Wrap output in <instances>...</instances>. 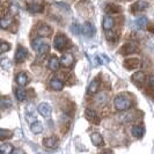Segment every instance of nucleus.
Here are the masks:
<instances>
[{
    "label": "nucleus",
    "instance_id": "1",
    "mask_svg": "<svg viewBox=\"0 0 154 154\" xmlns=\"http://www.w3.org/2000/svg\"><path fill=\"white\" fill-rule=\"evenodd\" d=\"M115 108L118 111H126L131 107V100L125 95H118L115 99Z\"/></svg>",
    "mask_w": 154,
    "mask_h": 154
},
{
    "label": "nucleus",
    "instance_id": "2",
    "mask_svg": "<svg viewBox=\"0 0 154 154\" xmlns=\"http://www.w3.org/2000/svg\"><path fill=\"white\" fill-rule=\"evenodd\" d=\"M29 56V52L26 48L23 46H17L16 49V54H15V62L16 63H23Z\"/></svg>",
    "mask_w": 154,
    "mask_h": 154
},
{
    "label": "nucleus",
    "instance_id": "3",
    "mask_svg": "<svg viewBox=\"0 0 154 154\" xmlns=\"http://www.w3.org/2000/svg\"><path fill=\"white\" fill-rule=\"evenodd\" d=\"M67 44V38L62 35V34H59V35H57L54 39V46L57 49V50H59V51H62L63 49L66 46Z\"/></svg>",
    "mask_w": 154,
    "mask_h": 154
},
{
    "label": "nucleus",
    "instance_id": "4",
    "mask_svg": "<svg viewBox=\"0 0 154 154\" xmlns=\"http://www.w3.org/2000/svg\"><path fill=\"white\" fill-rule=\"evenodd\" d=\"M85 117L89 121V122H92V123H94V124L100 123V117H99V115L96 114V111L93 110V109H89V108L86 109Z\"/></svg>",
    "mask_w": 154,
    "mask_h": 154
},
{
    "label": "nucleus",
    "instance_id": "5",
    "mask_svg": "<svg viewBox=\"0 0 154 154\" xmlns=\"http://www.w3.org/2000/svg\"><path fill=\"white\" fill-rule=\"evenodd\" d=\"M37 110H38L39 114L43 116V117H45V118H50L51 112H52V109L50 107V104H48L45 102L41 103L38 107H37Z\"/></svg>",
    "mask_w": 154,
    "mask_h": 154
},
{
    "label": "nucleus",
    "instance_id": "6",
    "mask_svg": "<svg viewBox=\"0 0 154 154\" xmlns=\"http://www.w3.org/2000/svg\"><path fill=\"white\" fill-rule=\"evenodd\" d=\"M74 63V57L72 54H64L60 58V64L64 67H71Z\"/></svg>",
    "mask_w": 154,
    "mask_h": 154
},
{
    "label": "nucleus",
    "instance_id": "7",
    "mask_svg": "<svg viewBox=\"0 0 154 154\" xmlns=\"http://www.w3.org/2000/svg\"><path fill=\"white\" fill-rule=\"evenodd\" d=\"M136 50H137V46L134 45L133 43H125V44L119 49L118 52L121 54H123V56H126V54H133Z\"/></svg>",
    "mask_w": 154,
    "mask_h": 154
},
{
    "label": "nucleus",
    "instance_id": "8",
    "mask_svg": "<svg viewBox=\"0 0 154 154\" xmlns=\"http://www.w3.org/2000/svg\"><path fill=\"white\" fill-rule=\"evenodd\" d=\"M37 34L41 37H48V36H50L52 34V29L48 24H41L37 28Z\"/></svg>",
    "mask_w": 154,
    "mask_h": 154
},
{
    "label": "nucleus",
    "instance_id": "9",
    "mask_svg": "<svg viewBox=\"0 0 154 154\" xmlns=\"http://www.w3.org/2000/svg\"><path fill=\"white\" fill-rule=\"evenodd\" d=\"M81 30H82V34L85 35L86 37H92L94 35V32H95V28H94V26L91 22H86L84 23Z\"/></svg>",
    "mask_w": 154,
    "mask_h": 154
},
{
    "label": "nucleus",
    "instance_id": "10",
    "mask_svg": "<svg viewBox=\"0 0 154 154\" xmlns=\"http://www.w3.org/2000/svg\"><path fill=\"white\" fill-rule=\"evenodd\" d=\"M148 2L145 1V0H139L137 2H134L133 5H132V11L133 12H143V11H145L148 8Z\"/></svg>",
    "mask_w": 154,
    "mask_h": 154
},
{
    "label": "nucleus",
    "instance_id": "11",
    "mask_svg": "<svg viewBox=\"0 0 154 154\" xmlns=\"http://www.w3.org/2000/svg\"><path fill=\"white\" fill-rule=\"evenodd\" d=\"M91 140H92L93 145L96 147H101L103 145V137L101 136L99 132H94L91 134Z\"/></svg>",
    "mask_w": 154,
    "mask_h": 154
},
{
    "label": "nucleus",
    "instance_id": "12",
    "mask_svg": "<svg viewBox=\"0 0 154 154\" xmlns=\"http://www.w3.org/2000/svg\"><path fill=\"white\" fill-rule=\"evenodd\" d=\"M50 87L54 91H56V92H60V91H63V88H64V84H63L62 80H59L57 78H52L50 80Z\"/></svg>",
    "mask_w": 154,
    "mask_h": 154
},
{
    "label": "nucleus",
    "instance_id": "13",
    "mask_svg": "<svg viewBox=\"0 0 154 154\" xmlns=\"http://www.w3.org/2000/svg\"><path fill=\"white\" fill-rule=\"evenodd\" d=\"M124 66L128 69H136L140 66V62H139V59H136V58L128 59V60L124 62Z\"/></svg>",
    "mask_w": 154,
    "mask_h": 154
},
{
    "label": "nucleus",
    "instance_id": "14",
    "mask_svg": "<svg viewBox=\"0 0 154 154\" xmlns=\"http://www.w3.org/2000/svg\"><path fill=\"white\" fill-rule=\"evenodd\" d=\"M43 144L46 148H52V149H56L58 147V140L56 139V137H49L43 140Z\"/></svg>",
    "mask_w": 154,
    "mask_h": 154
},
{
    "label": "nucleus",
    "instance_id": "15",
    "mask_svg": "<svg viewBox=\"0 0 154 154\" xmlns=\"http://www.w3.org/2000/svg\"><path fill=\"white\" fill-rule=\"evenodd\" d=\"M102 26H103V29L106 31L111 30L114 28V26H115V21H114V19L111 16H104Z\"/></svg>",
    "mask_w": 154,
    "mask_h": 154
},
{
    "label": "nucleus",
    "instance_id": "16",
    "mask_svg": "<svg viewBox=\"0 0 154 154\" xmlns=\"http://www.w3.org/2000/svg\"><path fill=\"white\" fill-rule=\"evenodd\" d=\"M132 81L136 84V85L138 86H141V84L145 81V74H144V72H136V73H133V75H132Z\"/></svg>",
    "mask_w": 154,
    "mask_h": 154
},
{
    "label": "nucleus",
    "instance_id": "17",
    "mask_svg": "<svg viewBox=\"0 0 154 154\" xmlns=\"http://www.w3.org/2000/svg\"><path fill=\"white\" fill-rule=\"evenodd\" d=\"M99 87H100V81H99L97 79H95V80H93L92 82L89 84L88 88H87V93H88L89 95L96 94L97 91H99Z\"/></svg>",
    "mask_w": 154,
    "mask_h": 154
},
{
    "label": "nucleus",
    "instance_id": "18",
    "mask_svg": "<svg viewBox=\"0 0 154 154\" xmlns=\"http://www.w3.org/2000/svg\"><path fill=\"white\" fill-rule=\"evenodd\" d=\"M60 65H62V64H60V60H59L56 56L50 58V60H49V69H51V71H57V69H59Z\"/></svg>",
    "mask_w": 154,
    "mask_h": 154
},
{
    "label": "nucleus",
    "instance_id": "19",
    "mask_svg": "<svg viewBox=\"0 0 154 154\" xmlns=\"http://www.w3.org/2000/svg\"><path fill=\"white\" fill-rule=\"evenodd\" d=\"M27 82H28V77H27V74L26 73H20V74H17V77H16V84L19 86H23L27 85Z\"/></svg>",
    "mask_w": 154,
    "mask_h": 154
},
{
    "label": "nucleus",
    "instance_id": "20",
    "mask_svg": "<svg viewBox=\"0 0 154 154\" xmlns=\"http://www.w3.org/2000/svg\"><path fill=\"white\" fill-rule=\"evenodd\" d=\"M30 130H31V132H34L35 134H38V133H41V132L43 131V125H42L41 122H37V121H36V122L31 123Z\"/></svg>",
    "mask_w": 154,
    "mask_h": 154
},
{
    "label": "nucleus",
    "instance_id": "21",
    "mask_svg": "<svg viewBox=\"0 0 154 154\" xmlns=\"http://www.w3.org/2000/svg\"><path fill=\"white\" fill-rule=\"evenodd\" d=\"M13 22H14L13 17H2L1 21H0V26H1L2 29H7L13 24Z\"/></svg>",
    "mask_w": 154,
    "mask_h": 154
},
{
    "label": "nucleus",
    "instance_id": "22",
    "mask_svg": "<svg viewBox=\"0 0 154 154\" xmlns=\"http://www.w3.org/2000/svg\"><path fill=\"white\" fill-rule=\"evenodd\" d=\"M13 149H14V148H13V146H12L9 143H2V144L0 145V151L5 154L13 153Z\"/></svg>",
    "mask_w": 154,
    "mask_h": 154
},
{
    "label": "nucleus",
    "instance_id": "23",
    "mask_svg": "<svg viewBox=\"0 0 154 154\" xmlns=\"http://www.w3.org/2000/svg\"><path fill=\"white\" fill-rule=\"evenodd\" d=\"M144 133H145V130H144V128L143 126H134L133 129H132V134L136 137V138H141L143 136H144Z\"/></svg>",
    "mask_w": 154,
    "mask_h": 154
},
{
    "label": "nucleus",
    "instance_id": "24",
    "mask_svg": "<svg viewBox=\"0 0 154 154\" xmlns=\"http://www.w3.org/2000/svg\"><path fill=\"white\" fill-rule=\"evenodd\" d=\"M136 24H137V27H138L139 29H145L147 27V24H148V20H147V17H145V16H141V17L137 19Z\"/></svg>",
    "mask_w": 154,
    "mask_h": 154
},
{
    "label": "nucleus",
    "instance_id": "25",
    "mask_svg": "<svg viewBox=\"0 0 154 154\" xmlns=\"http://www.w3.org/2000/svg\"><path fill=\"white\" fill-rule=\"evenodd\" d=\"M0 106H1L2 109H7V108H9V107H12V100H11V97H8V96H2L1 100H0Z\"/></svg>",
    "mask_w": 154,
    "mask_h": 154
},
{
    "label": "nucleus",
    "instance_id": "26",
    "mask_svg": "<svg viewBox=\"0 0 154 154\" xmlns=\"http://www.w3.org/2000/svg\"><path fill=\"white\" fill-rule=\"evenodd\" d=\"M28 9L30 11L31 13H39V12H42L43 7L37 2H31V4L28 5Z\"/></svg>",
    "mask_w": 154,
    "mask_h": 154
},
{
    "label": "nucleus",
    "instance_id": "27",
    "mask_svg": "<svg viewBox=\"0 0 154 154\" xmlns=\"http://www.w3.org/2000/svg\"><path fill=\"white\" fill-rule=\"evenodd\" d=\"M15 96L19 101H24L26 100V96H27V93L23 88H17L15 91Z\"/></svg>",
    "mask_w": 154,
    "mask_h": 154
},
{
    "label": "nucleus",
    "instance_id": "28",
    "mask_svg": "<svg viewBox=\"0 0 154 154\" xmlns=\"http://www.w3.org/2000/svg\"><path fill=\"white\" fill-rule=\"evenodd\" d=\"M0 65H1L2 69H5V71H8V69H11V67H12V63H11V60L8 58H2L0 60Z\"/></svg>",
    "mask_w": 154,
    "mask_h": 154
},
{
    "label": "nucleus",
    "instance_id": "29",
    "mask_svg": "<svg viewBox=\"0 0 154 154\" xmlns=\"http://www.w3.org/2000/svg\"><path fill=\"white\" fill-rule=\"evenodd\" d=\"M104 11H106L107 13H118V12L121 11V8L118 7L117 5L111 4V5H107L106 8H104Z\"/></svg>",
    "mask_w": 154,
    "mask_h": 154
},
{
    "label": "nucleus",
    "instance_id": "30",
    "mask_svg": "<svg viewBox=\"0 0 154 154\" xmlns=\"http://www.w3.org/2000/svg\"><path fill=\"white\" fill-rule=\"evenodd\" d=\"M43 43H44V42H43V39L41 38V37H38V38H35L32 42H31V48H32L35 51H37Z\"/></svg>",
    "mask_w": 154,
    "mask_h": 154
},
{
    "label": "nucleus",
    "instance_id": "31",
    "mask_svg": "<svg viewBox=\"0 0 154 154\" xmlns=\"http://www.w3.org/2000/svg\"><path fill=\"white\" fill-rule=\"evenodd\" d=\"M49 49H50L49 44H46V43H43V44L41 45V48H39L38 50H37V52H38L39 57H42V56H44V54H48V52H49Z\"/></svg>",
    "mask_w": 154,
    "mask_h": 154
},
{
    "label": "nucleus",
    "instance_id": "32",
    "mask_svg": "<svg viewBox=\"0 0 154 154\" xmlns=\"http://www.w3.org/2000/svg\"><path fill=\"white\" fill-rule=\"evenodd\" d=\"M13 136V132L9 131V130H5V129H1L0 130V138L2 139H6V138H11Z\"/></svg>",
    "mask_w": 154,
    "mask_h": 154
},
{
    "label": "nucleus",
    "instance_id": "33",
    "mask_svg": "<svg viewBox=\"0 0 154 154\" xmlns=\"http://www.w3.org/2000/svg\"><path fill=\"white\" fill-rule=\"evenodd\" d=\"M1 48H0V51H1V54H5V52H7L8 50L11 49V45H9V43L7 42H1Z\"/></svg>",
    "mask_w": 154,
    "mask_h": 154
},
{
    "label": "nucleus",
    "instance_id": "34",
    "mask_svg": "<svg viewBox=\"0 0 154 154\" xmlns=\"http://www.w3.org/2000/svg\"><path fill=\"white\" fill-rule=\"evenodd\" d=\"M107 95L104 94V93H102V94H99L97 95V97H96V100H97V102H99V104H104L106 102H107Z\"/></svg>",
    "mask_w": 154,
    "mask_h": 154
},
{
    "label": "nucleus",
    "instance_id": "35",
    "mask_svg": "<svg viewBox=\"0 0 154 154\" xmlns=\"http://www.w3.org/2000/svg\"><path fill=\"white\" fill-rule=\"evenodd\" d=\"M106 36H107V39L108 41H116L117 39V35H116L115 32H112L111 30H108L107 32H106Z\"/></svg>",
    "mask_w": 154,
    "mask_h": 154
},
{
    "label": "nucleus",
    "instance_id": "36",
    "mask_svg": "<svg viewBox=\"0 0 154 154\" xmlns=\"http://www.w3.org/2000/svg\"><path fill=\"white\" fill-rule=\"evenodd\" d=\"M71 31H72L74 35H79V34H80V26H79L77 22L73 23L72 27H71Z\"/></svg>",
    "mask_w": 154,
    "mask_h": 154
},
{
    "label": "nucleus",
    "instance_id": "37",
    "mask_svg": "<svg viewBox=\"0 0 154 154\" xmlns=\"http://www.w3.org/2000/svg\"><path fill=\"white\" fill-rule=\"evenodd\" d=\"M148 86L154 89V75H151V77L148 78Z\"/></svg>",
    "mask_w": 154,
    "mask_h": 154
},
{
    "label": "nucleus",
    "instance_id": "38",
    "mask_svg": "<svg viewBox=\"0 0 154 154\" xmlns=\"http://www.w3.org/2000/svg\"><path fill=\"white\" fill-rule=\"evenodd\" d=\"M13 154H24V151L21 148H16V149H13Z\"/></svg>",
    "mask_w": 154,
    "mask_h": 154
},
{
    "label": "nucleus",
    "instance_id": "39",
    "mask_svg": "<svg viewBox=\"0 0 154 154\" xmlns=\"http://www.w3.org/2000/svg\"><path fill=\"white\" fill-rule=\"evenodd\" d=\"M102 152H106V153H111V149H104V151H102Z\"/></svg>",
    "mask_w": 154,
    "mask_h": 154
}]
</instances>
